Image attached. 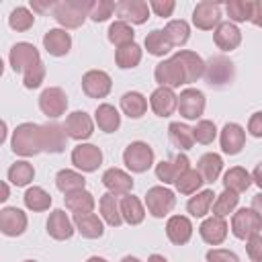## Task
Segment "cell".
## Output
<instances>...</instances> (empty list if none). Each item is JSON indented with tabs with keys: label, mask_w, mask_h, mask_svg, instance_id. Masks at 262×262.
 <instances>
[{
	"label": "cell",
	"mask_w": 262,
	"mask_h": 262,
	"mask_svg": "<svg viewBox=\"0 0 262 262\" xmlns=\"http://www.w3.org/2000/svg\"><path fill=\"white\" fill-rule=\"evenodd\" d=\"M12 151L23 158H31L43 151L41 143V125L20 123L12 133Z\"/></svg>",
	"instance_id": "cell-1"
},
{
	"label": "cell",
	"mask_w": 262,
	"mask_h": 262,
	"mask_svg": "<svg viewBox=\"0 0 262 262\" xmlns=\"http://www.w3.org/2000/svg\"><path fill=\"white\" fill-rule=\"evenodd\" d=\"M92 2L88 0H63L53 8V18L66 29H78L84 25L86 16H90Z\"/></svg>",
	"instance_id": "cell-2"
},
{
	"label": "cell",
	"mask_w": 262,
	"mask_h": 262,
	"mask_svg": "<svg viewBox=\"0 0 262 262\" xmlns=\"http://www.w3.org/2000/svg\"><path fill=\"white\" fill-rule=\"evenodd\" d=\"M235 78V68L225 55H213L205 63V80L213 88H223Z\"/></svg>",
	"instance_id": "cell-3"
},
{
	"label": "cell",
	"mask_w": 262,
	"mask_h": 262,
	"mask_svg": "<svg viewBox=\"0 0 262 262\" xmlns=\"http://www.w3.org/2000/svg\"><path fill=\"white\" fill-rule=\"evenodd\" d=\"M123 162L131 172H147L154 164V149L145 141H133L123 151Z\"/></svg>",
	"instance_id": "cell-4"
},
{
	"label": "cell",
	"mask_w": 262,
	"mask_h": 262,
	"mask_svg": "<svg viewBox=\"0 0 262 262\" xmlns=\"http://www.w3.org/2000/svg\"><path fill=\"white\" fill-rule=\"evenodd\" d=\"M262 229V217L250 207V209H239L231 217V231L237 239H250L258 235Z\"/></svg>",
	"instance_id": "cell-5"
},
{
	"label": "cell",
	"mask_w": 262,
	"mask_h": 262,
	"mask_svg": "<svg viewBox=\"0 0 262 262\" xmlns=\"http://www.w3.org/2000/svg\"><path fill=\"white\" fill-rule=\"evenodd\" d=\"M145 205H147V211L154 215V217H166L174 205H176V196L170 188L166 186H151L147 192H145Z\"/></svg>",
	"instance_id": "cell-6"
},
{
	"label": "cell",
	"mask_w": 262,
	"mask_h": 262,
	"mask_svg": "<svg viewBox=\"0 0 262 262\" xmlns=\"http://www.w3.org/2000/svg\"><path fill=\"white\" fill-rule=\"evenodd\" d=\"M8 61H10V68L14 72H23L25 74L27 70H31L33 66H37L41 61V55H39V51H37V47L33 43L20 41V43L12 45V49L8 53Z\"/></svg>",
	"instance_id": "cell-7"
},
{
	"label": "cell",
	"mask_w": 262,
	"mask_h": 262,
	"mask_svg": "<svg viewBox=\"0 0 262 262\" xmlns=\"http://www.w3.org/2000/svg\"><path fill=\"white\" fill-rule=\"evenodd\" d=\"M39 108L45 117L49 119H57L66 113L68 108V96L61 88L57 86H51V88H45L39 96Z\"/></svg>",
	"instance_id": "cell-8"
},
{
	"label": "cell",
	"mask_w": 262,
	"mask_h": 262,
	"mask_svg": "<svg viewBox=\"0 0 262 262\" xmlns=\"http://www.w3.org/2000/svg\"><path fill=\"white\" fill-rule=\"evenodd\" d=\"M178 111L184 119L196 121L205 113V94L196 88H184L178 96Z\"/></svg>",
	"instance_id": "cell-9"
},
{
	"label": "cell",
	"mask_w": 262,
	"mask_h": 262,
	"mask_svg": "<svg viewBox=\"0 0 262 262\" xmlns=\"http://www.w3.org/2000/svg\"><path fill=\"white\" fill-rule=\"evenodd\" d=\"M72 164L76 168H80L82 172H94L102 164V151L98 145L80 143L72 149Z\"/></svg>",
	"instance_id": "cell-10"
},
{
	"label": "cell",
	"mask_w": 262,
	"mask_h": 262,
	"mask_svg": "<svg viewBox=\"0 0 262 262\" xmlns=\"http://www.w3.org/2000/svg\"><path fill=\"white\" fill-rule=\"evenodd\" d=\"M192 23L201 31H211L213 27L217 29L221 25V6L217 2H209V0L199 2L192 10Z\"/></svg>",
	"instance_id": "cell-11"
},
{
	"label": "cell",
	"mask_w": 262,
	"mask_h": 262,
	"mask_svg": "<svg viewBox=\"0 0 262 262\" xmlns=\"http://www.w3.org/2000/svg\"><path fill=\"white\" fill-rule=\"evenodd\" d=\"M113 88V80L102 70H90L82 76V90L90 98H104Z\"/></svg>",
	"instance_id": "cell-12"
},
{
	"label": "cell",
	"mask_w": 262,
	"mask_h": 262,
	"mask_svg": "<svg viewBox=\"0 0 262 262\" xmlns=\"http://www.w3.org/2000/svg\"><path fill=\"white\" fill-rule=\"evenodd\" d=\"M154 76H156V82L164 88H176L180 84H186L184 80V72H182V66L170 57V59H164L156 66L154 70Z\"/></svg>",
	"instance_id": "cell-13"
},
{
	"label": "cell",
	"mask_w": 262,
	"mask_h": 262,
	"mask_svg": "<svg viewBox=\"0 0 262 262\" xmlns=\"http://www.w3.org/2000/svg\"><path fill=\"white\" fill-rule=\"evenodd\" d=\"M41 143H43V151L61 154L68 143V133H66L63 125H59L55 121L41 125Z\"/></svg>",
	"instance_id": "cell-14"
},
{
	"label": "cell",
	"mask_w": 262,
	"mask_h": 262,
	"mask_svg": "<svg viewBox=\"0 0 262 262\" xmlns=\"http://www.w3.org/2000/svg\"><path fill=\"white\" fill-rule=\"evenodd\" d=\"M63 129L68 133V137L76 139V141H84L88 139L92 133H94V125H92V119L84 113V111H74L66 117V123H63Z\"/></svg>",
	"instance_id": "cell-15"
},
{
	"label": "cell",
	"mask_w": 262,
	"mask_h": 262,
	"mask_svg": "<svg viewBox=\"0 0 262 262\" xmlns=\"http://www.w3.org/2000/svg\"><path fill=\"white\" fill-rule=\"evenodd\" d=\"M172 57L182 66L186 84L196 82L201 76H205V61H203V57H201L199 53L188 51V49H180V51H176Z\"/></svg>",
	"instance_id": "cell-16"
},
{
	"label": "cell",
	"mask_w": 262,
	"mask_h": 262,
	"mask_svg": "<svg viewBox=\"0 0 262 262\" xmlns=\"http://www.w3.org/2000/svg\"><path fill=\"white\" fill-rule=\"evenodd\" d=\"M117 14L125 23L143 25L149 18V4L143 0H121L117 2Z\"/></svg>",
	"instance_id": "cell-17"
},
{
	"label": "cell",
	"mask_w": 262,
	"mask_h": 262,
	"mask_svg": "<svg viewBox=\"0 0 262 262\" xmlns=\"http://www.w3.org/2000/svg\"><path fill=\"white\" fill-rule=\"evenodd\" d=\"M219 141H221V149L227 154V156H235L244 149L246 145V131L242 125L237 123H225L223 129H221V135H219Z\"/></svg>",
	"instance_id": "cell-18"
},
{
	"label": "cell",
	"mask_w": 262,
	"mask_h": 262,
	"mask_svg": "<svg viewBox=\"0 0 262 262\" xmlns=\"http://www.w3.org/2000/svg\"><path fill=\"white\" fill-rule=\"evenodd\" d=\"M186 170H190V162H188V158L184 154H178L174 160H162L156 166V176L164 184H174L176 178L180 174H184Z\"/></svg>",
	"instance_id": "cell-19"
},
{
	"label": "cell",
	"mask_w": 262,
	"mask_h": 262,
	"mask_svg": "<svg viewBox=\"0 0 262 262\" xmlns=\"http://www.w3.org/2000/svg\"><path fill=\"white\" fill-rule=\"evenodd\" d=\"M76 231V225L74 221L68 217V213L63 209H55L49 213V219H47V233L57 239V242H63V239H70Z\"/></svg>",
	"instance_id": "cell-20"
},
{
	"label": "cell",
	"mask_w": 262,
	"mask_h": 262,
	"mask_svg": "<svg viewBox=\"0 0 262 262\" xmlns=\"http://www.w3.org/2000/svg\"><path fill=\"white\" fill-rule=\"evenodd\" d=\"M27 229V215L16 207H4L0 211V231L8 237H16Z\"/></svg>",
	"instance_id": "cell-21"
},
{
	"label": "cell",
	"mask_w": 262,
	"mask_h": 262,
	"mask_svg": "<svg viewBox=\"0 0 262 262\" xmlns=\"http://www.w3.org/2000/svg\"><path fill=\"white\" fill-rule=\"evenodd\" d=\"M149 104H151V111L158 115V117H170L176 108H178V96L174 94L172 88H156L149 96Z\"/></svg>",
	"instance_id": "cell-22"
},
{
	"label": "cell",
	"mask_w": 262,
	"mask_h": 262,
	"mask_svg": "<svg viewBox=\"0 0 262 262\" xmlns=\"http://www.w3.org/2000/svg\"><path fill=\"white\" fill-rule=\"evenodd\" d=\"M102 184L106 186V190H108L111 194H115V196H125V194H129L131 188H133V178H131L127 172L119 170V168H108V170L102 174Z\"/></svg>",
	"instance_id": "cell-23"
},
{
	"label": "cell",
	"mask_w": 262,
	"mask_h": 262,
	"mask_svg": "<svg viewBox=\"0 0 262 262\" xmlns=\"http://www.w3.org/2000/svg\"><path fill=\"white\" fill-rule=\"evenodd\" d=\"M166 235L176 246L188 244V239L192 237V223H190V219L184 217V215H172L168 219V223H166Z\"/></svg>",
	"instance_id": "cell-24"
},
{
	"label": "cell",
	"mask_w": 262,
	"mask_h": 262,
	"mask_svg": "<svg viewBox=\"0 0 262 262\" xmlns=\"http://www.w3.org/2000/svg\"><path fill=\"white\" fill-rule=\"evenodd\" d=\"M43 47L47 49L49 55H55V57L68 55L72 49V37L63 29H49L43 35Z\"/></svg>",
	"instance_id": "cell-25"
},
{
	"label": "cell",
	"mask_w": 262,
	"mask_h": 262,
	"mask_svg": "<svg viewBox=\"0 0 262 262\" xmlns=\"http://www.w3.org/2000/svg\"><path fill=\"white\" fill-rule=\"evenodd\" d=\"M199 233H201L203 242H207V244H211V246H219V244L227 237V223H225L223 217L213 215V217H209V219H205V221L201 223Z\"/></svg>",
	"instance_id": "cell-26"
},
{
	"label": "cell",
	"mask_w": 262,
	"mask_h": 262,
	"mask_svg": "<svg viewBox=\"0 0 262 262\" xmlns=\"http://www.w3.org/2000/svg\"><path fill=\"white\" fill-rule=\"evenodd\" d=\"M213 39L221 51H233L242 43V33L233 23H221L213 33Z\"/></svg>",
	"instance_id": "cell-27"
},
{
	"label": "cell",
	"mask_w": 262,
	"mask_h": 262,
	"mask_svg": "<svg viewBox=\"0 0 262 262\" xmlns=\"http://www.w3.org/2000/svg\"><path fill=\"white\" fill-rule=\"evenodd\" d=\"M74 225L76 231H80V235L88 239H96L104 233V225L94 213H74Z\"/></svg>",
	"instance_id": "cell-28"
},
{
	"label": "cell",
	"mask_w": 262,
	"mask_h": 262,
	"mask_svg": "<svg viewBox=\"0 0 262 262\" xmlns=\"http://www.w3.org/2000/svg\"><path fill=\"white\" fill-rule=\"evenodd\" d=\"M94 119H96V125L104 131V133H115L119 127H121V115L119 111L108 104V102H102L96 106V113H94Z\"/></svg>",
	"instance_id": "cell-29"
},
{
	"label": "cell",
	"mask_w": 262,
	"mask_h": 262,
	"mask_svg": "<svg viewBox=\"0 0 262 262\" xmlns=\"http://www.w3.org/2000/svg\"><path fill=\"white\" fill-rule=\"evenodd\" d=\"M121 108L129 119H139L147 111V100H145V96L141 92L131 90V92H125L121 96Z\"/></svg>",
	"instance_id": "cell-30"
},
{
	"label": "cell",
	"mask_w": 262,
	"mask_h": 262,
	"mask_svg": "<svg viewBox=\"0 0 262 262\" xmlns=\"http://www.w3.org/2000/svg\"><path fill=\"white\" fill-rule=\"evenodd\" d=\"M221 168H223V160H221L219 154H213V151L203 154L199 164H196V170L201 172L205 182H215L221 174Z\"/></svg>",
	"instance_id": "cell-31"
},
{
	"label": "cell",
	"mask_w": 262,
	"mask_h": 262,
	"mask_svg": "<svg viewBox=\"0 0 262 262\" xmlns=\"http://www.w3.org/2000/svg\"><path fill=\"white\" fill-rule=\"evenodd\" d=\"M250 184H252V174L242 166L229 168L223 176V186L233 190V192H244L250 188Z\"/></svg>",
	"instance_id": "cell-32"
},
{
	"label": "cell",
	"mask_w": 262,
	"mask_h": 262,
	"mask_svg": "<svg viewBox=\"0 0 262 262\" xmlns=\"http://www.w3.org/2000/svg\"><path fill=\"white\" fill-rule=\"evenodd\" d=\"M119 205H121L123 221H127L129 225H139V223L143 221V217H145V209H143V205L139 203L137 196H133V194H125V196L121 199Z\"/></svg>",
	"instance_id": "cell-33"
},
{
	"label": "cell",
	"mask_w": 262,
	"mask_h": 262,
	"mask_svg": "<svg viewBox=\"0 0 262 262\" xmlns=\"http://www.w3.org/2000/svg\"><path fill=\"white\" fill-rule=\"evenodd\" d=\"M98 207H100V215H102V219H104L108 225L119 227V225L123 223L121 205L117 203V196H115V194H111V192L102 194L100 201H98Z\"/></svg>",
	"instance_id": "cell-34"
},
{
	"label": "cell",
	"mask_w": 262,
	"mask_h": 262,
	"mask_svg": "<svg viewBox=\"0 0 262 262\" xmlns=\"http://www.w3.org/2000/svg\"><path fill=\"white\" fill-rule=\"evenodd\" d=\"M55 186L63 192V194H70V192H76V190H84L86 186V178L74 170H59L55 174Z\"/></svg>",
	"instance_id": "cell-35"
},
{
	"label": "cell",
	"mask_w": 262,
	"mask_h": 262,
	"mask_svg": "<svg viewBox=\"0 0 262 262\" xmlns=\"http://www.w3.org/2000/svg\"><path fill=\"white\" fill-rule=\"evenodd\" d=\"M23 201H25V207L31 209V211H35V213L47 211V209L51 207V194H49L45 188H41V186H31V188H27Z\"/></svg>",
	"instance_id": "cell-36"
},
{
	"label": "cell",
	"mask_w": 262,
	"mask_h": 262,
	"mask_svg": "<svg viewBox=\"0 0 262 262\" xmlns=\"http://www.w3.org/2000/svg\"><path fill=\"white\" fill-rule=\"evenodd\" d=\"M172 47H174V45L170 43L168 35H166L164 31H160V29H154V31L147 33V37H145V49H147L149 55L164 57Z\"/></svg>",
	"instance_id": "cell-37"
},
{
	"label": "cell",
	"mask_w": 262,
	"mask_h": 262,
	"mask_svg": "<svg viewBox=\"0 0 262 262\" xmlns=\"http://www.w3.org/2000/svg\"><path fill=\"white\" fill-rule=\"evenodd\" d=\"M66 207L74 213H92L94 211V196L88 190H76L63 196Z\"/></svg>",
	"instance_id": "cell-38"
},
{
	"label": "cell",
	"mask_w": 262,
	"mask_h": 262,
	"mask_svg": "<svg viewBox=\"0 0 262 262\" xmlns=\"http://www.w3.org/2000/svg\"><path fill=\"white\" fill-rule=\"evenodd\" d=\"M168 133H170V141L180 147V149H190L194 145V135H192V129L180 121H174L170 123L168 127Z\"/></svg>",
	"instance_id": "cell-39"
},
{
	"label": "cell",
	"mask_w": 262,
	"mask_h": 262,
	"mask_svg": "<svg viewBox=\"0 0 262 262\" xmlns=\"http://www.w3.org/2000/svg\"><path fill=\"white\" fill-rule=\"evenodd\" d=\"M115 61L121 70H129V68H135L139 61H141V47L133 41L129 45H123L115 51Z\"/></svg>",
	"instance_id": "cell-40"
},
{
	"label": "cell",
	"mask_w": 262,
	"mask_h": 262,
	"mask_svg": "<svg viewBox=\"0 0 262 262\" xmlns=\"http://www.w3.org/2000/svg\"><path fill=\"white\" fill-rule=\"evenodd\" d=\"M213 190H201L196 192V196H190L188 203H186V211L192 215V217H205L213 205Z\"/></svg>",
	"instance_id": "cell-41"
},
{
	"label": "cell",
	"mask_w": 262,
	"mask_h": 262,
	"mask_svg": "<svg viewBox=\"0 0 262 262\" xmlns=\"http://www.w3.org/2000/svg\"><path fill=\"white\" fill-rule=\"evenodd\" d=\"M133 37H135V31L125 20H115L108 27V41L113 45H117V47H123V45L133 43Z\"/></svg>",
	"instance_id": "cell-42"
},
{
	"label": "cell",
	"mask_w": 262,
	"mask_h": 262,
	"mask_svg": "<svg viewBox=\"0 0 262 262\" xmlns=\"http://www.w3.org/2000/svg\"><path fill=\"white\" fill-rule=\"evenodd\" d=\"M33 178H35V170H33V166H31L27 160L14 162V164L8 168V180H10L14 186H27Z\"/></svg>",
	"instance_id": "cell-43"
},
{
	"label": "cell",
	"mask_w": 262,
	"mask_h": 262,
	"mask_svg": "<svg viewBox=\"0 0 262 262\" xmlns=\"http://www.w3.org/2000/svg\"><path fill=\"white\" fill-rule=\"evenodd\" d=\"M203 176H201V172L199 170H186L184 174H180L178 178H176V190L180 192V194H192V192H196L201 186H203Z\"/></svg>",
	"instance_id": "cell-44"
},
{
	"label": "cell",
	"mask_w": 262,
	"mask_h": 262,
	"mask_svg": "<svg viewBox=\"0 0 262 262\" xmlns=\"http://www.w3.org/2000/svg\"><path fill=\"white\" fill-rule=\"evenodd\" d=\"M225 10L229 14L231 20L235 23H246L252 20V12H254V2L252 0H229L225 4Z\"/></svg>",
	"instance_id": "cell-45"
},
{
	"label": "cell",
	"mask_w": 262,
	"mask_h": 262,
	"mask_svg": "<svg viewBox=\"0 0 262 262\" xmlns=\"http://www.w3.org/2000/svg\"><path fill=\"white\" fill-rule=\"evenodd\" d=\"M164 33L168 35V39H170L172 45L180 47V45H184V43L188 41V37H190V27H188V23L182 20V18H180V20H170V23L166 25Z\"/></svg>",
	"instance_id": "cell-46"
},
{
	"label": "cell",
	"mask_w": 262,
	"mask_h": 262,
	"mask_svg": "<svg viewBox=\"0 0 262 262\" xmlns=\"http://www.w3.org/2000/svg\"><path fill=\"white\" fill-rule=\"evenodd\" d=\"M237 201H239L237 192H233V190L225 188V190L215 199V203H213V213H215L217 217H225V215H229V213H233V211H235Z\"/></svg>",
	"instance_id": "cell-47"
},
{
	"label": "cell",
	"mask_w": 262,
	"mask_h": 262,
	"mask_svg": "<svg viewBox=\"0 0 262 262\" xmlns=\"http://www.w3.org/2000/svg\"><path fill=\"white\" fill-rule=\"evenodd\" d=\"M33 23H35V16H33V12L29 10V8H25V6H16L12 12H10V16H8V25L14 29V31H29L31 27H33Z\"/></svg>",
	"instance_id": "cell-48"
},
{
	"label": "cell",
	"mask_w": 262,
	"mask_h": 262,
	"mask_svg": "<svg viewBox=\"0 0 262 262\" xmlns=\"http://www.w3.org/2000/svg\"><path fill=\"white\" fill-rule=\"evenodd\" d=\"M192 135H194V141H196V143L209 145V143H213V139L217 137V127H215L213 121L201 119V121L192 127Z\"/></svg>",
	"instance_id": "cell-49"
},
{
	"label": "cell",
	"mask_w": 262,
	"mask_h": 262,
	"mask_svg": "<svg viewBox=\"0 0 262 262\" xmlns=\"http://www.w3.org/2000/svg\"><path fill=\"white\" fill-rule=\"evenodd\" d=\"M113 12H117V4L115 2H111V0H96V2H92L90 18L94 23H102L108 16H113Z\"/></svg>",
	"instance_id": "cell-50"
},
{
	"label": "cell",
	"mask_w": 262,
	"mask_h": 262,
	"mask_svg": "<svg viewBox=\"0 0 262 262\" xmlns=\"http://www.w3.org/2000/svg\"><path fill=\"white\" fill-rule=\"evenodd\" d=\"M43 78H45V66H43V61H39L37 66H33L31 70L25 72L23 84H25V88H39Z\"/></svg>",
	"instance_id": "cell-51"
},
{
	"label": "cell",
	"mask_w": 262,
	"mask_h": 262,
	"mask_svg": "<svg viewBox=\"0 0 262 262\" xmlns=\"http://www.w3.org/2000/svg\"><path fill=\"white\" fill-rule=\"evenodd\" d=\"M207 262H239V258L223 248H213L207 252Z\"/></svg>",
	"instance_id": "cell-52"
},
{
	"label": "cell",
	"mask_w": 262,
	"mask_h": 262,
	"mask_svg": "<svg viewBox=\"0 0 262 262\" xmlns=\"http://www.w3.org/2000/svg\"><path fill=\"white\" fill-rule=\"evenodd\" d=\"M149 8H151L158 16L166 18V16H170V14L174 12L176 2H174V0H151V2H149Z\"/></svg>",
	"instance_id": "cell-53"
},
{
	"label": "cell",
	"mask_w": 262,
	"mask_h": 262,
	"mask_svg": "<svg viewBox=\"0 0 262 262\" xmlns=\"http://www.w3.org/2000/svg\"><path fill=\"white\" fill-rule=\"evenodd\" d=\"M246 250H248V256L252 262H262V235L258 233V235L250 237Z\"/></svg>",
	"instance_id": "cell-54"
},
{
	"label": "cell",
	"mask_w": 262,
	"mask_h": 262,
	"mask_svg": "<svg viewBox=\"0 0 262 262\" xmlns=\"http://www.w3.org/2000/svg\"><path fill=\"white\" fill-rule=\"evenodd\" d=\"M248 131L252 137H262V111L254 113L248 121Z\"/></svg>",
	"instance_id": "cell-55"
},
{
	"label": "cell",
	"mask_w": 262,
	"mask_h": 262,
	"mask_svg": "<svg viewBox=\"0 0 262 262\" xmlns=\"http://www.w3.org/2000/svg\"><path fill=\"white\" fill-rule=\"evenodd\" d=\"M57 2H41V0H31V8L33 12H47V10H53Z\"/></svg>",
	"instance_id": "cell-56"
},
{
	"label": "cell",
	"mask_w": 262,
	"mask_h": 262,
	"mask_svg": "<svg viewBox=\"0 0 262 262\" xmlns=\"http://www.w3.org/2000/svg\"><path fill=\"white\" fill-rule=\"evenodd\" d=\"M252 23H254L256 27H260V29H262V0H258V2H254V12H252Z\"/></svg>",
	"instance_id": "cell-57"
},
{
	"label": "cell",
	"mask_w": 262,
	"mask_h": 262,
	"mask_svg": "<svg viewBox=\"0 0 262 262\" xmlns=\"http://www.w3.org/2000/svg\"><path fill=\"white\" fill-rule=\"evenodd\" d=\"M252 182L262 190V162L254 168V172H252Z\"/></svg>",
	"instance_id": "cell-58"
},
{
	"label": "cell",
	"mask_w": 262,
	"mask_h": 262,
	"mask_svg": "<svg viewBox=\"0 0 262 262\" xmlns=\"http://www.w3.org/2000/svg\"><path fill=\"white\" fill-rule=\"evenodd\" d=\"M252 209L262 217V192H258V194L252 199Z\"/></svg>",
	"instance_id": "cell-59"
},
{
	"label": "cell",
	"mask_w": 262,
	"mask_h": 262,
	"mask_svg": "<svg viewBox=\"0 0 262 262\" xmlns=\"http://www.w3.org/2000/svg\"><path fill=\"white\" fill-rule=\"evenodd\" d=\"M147 262H168V260H166L162 254H151V256L147 258Z\"/></svg>",
	"instance_id": "cell-60"
},
{
	"label": "cell",
	"mask_w": 262,
	"mask_h": 262,
	"mask_svg": "<svg viewBox=\"0 0 262 262\" xmlns=\"http://www.w3.org/2000/svg\"><path fill=\"white\" fill-rule=\"evenodd\" d=\"M6 199H8V184L4 182L2 184V196H0V201H6Z\"/></svg>",
	"instance_id": "cell-61"
},
{
	"label": "cell",
	"mask_w": 262,
	"mask_h": 262,
	"mask_svg": "<svg viewBox=\"0 0 262 262\" xmlns=\"http://www.w3.org/2000/svg\"><path fill=\"white\" fill-rule=\"evenodd\" d=\"M121 262H141V260L135 256H125V258H121Z\"/></svg>",
	"instance_id": "cell-62"
},
{
	"label": "cell",
	"mask_w": 262,
	"mask_h": 262,
	"mask_svg": "<svg viewBox=\"0 0 262 262\" xmlns=\"http://www.w3.org/2000/svg\"><path fill=\"white\" fill-rule=\"evenodd\" d=\"M86 262H106V260H104V258H100V256H90Z\"/></svg>",
	"instance_id": "cell-63"
},
{
	"label": "cell",
	"mask_w": 262,
	"mask_h": 262,
	"mask_svg": "<svg viewBox=\"0 0 262 262\" xmlns=\"http://www.w3.org/2000/svg\"><path fill=\"white\" fill-rule=\"evenodd\" d=\"M25 262H37V260H25Z\"/></svg>",
	"instance_id": "cell-64"
}]
</instances>
